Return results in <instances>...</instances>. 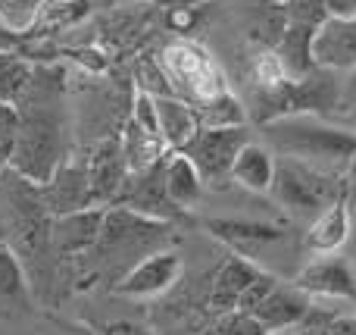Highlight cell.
I'll use <instances>...</instances> for the list:
<instances>
[{"instance_id": "f546056e", "label": "cell", "mask_w": 356, "mask_h": 335, "mask_svg": "<svg viewBox=\"0 0 356 335\" xmlns=\"http://www.w3.org/2000/svg\"><path fill=\"white\" fill-rule=\"evenodd\" d=\"M328 335H356V317H338L334 313L328 323Z\"/></svg>"}, {"instance_id": "d590c367", "label": "cell", "mask_w": 356, "mask_h": 335, "mask_svg": "<svg viewBox=\"0 0 356 335\" xmlns=\"http://www.w3.org/2000/svg\"><path fill=\"white\" fill-rule=\"evenodd\" d=\"M275 3H284V0H275Z\"/></svg>"}, {"instance_id": "5b68a950", "label": "cell", "mask_w": 356, "mask_h": 335, "mask_svg": "<svg viewBox=\"0 0 356 335\" xmlns=\"http://www.w3.org/2000/svg\"><path fill=\"white\" fill-rule=\"evenodd\" d=\"M181 273L184 260L178 251H150L113 282V295H119V298H154V295L169 292L181 279Z\"/></svg>"}, {"instance_id": "4dcf8cb0", "label": "cell", "mask_w": 356, "mask_h": 335, "mask_svg": "<svg viewBox=\"0 0 356 335\" xmlns=\"http://www.w3.org/2000/svg\"><path fill=\"white\" fill-rule=\"evenodd\" d=\"M325 3H328V16H341V19L356 16V0H325Z\"/></svg>"}, {"instance_id": "9c48e42d", "label": "cell", "mask_w": 356, "mask_h": 335, "mask_svg": "<svg viewBox=\"0 0 356 335\" xmlns=\"http://www.w3.org/2000/svg\"><path fill=\"white\" fill-rule=\"evenodd\" d=\"M207 232L216 242L228 244L234 254L259 260L263 251H269L272 244L284 242L288 232L282 226H269V223H253V219H209Z\"/></svg>"}, {"instance_id": "d4e9b609", "label": "cell", "mask_w": 356, "mask_h": 335, "mask_svg": "<svg viewBox=\"0 0 356 335\" xmlns=\"http://www.w3.org/2000/svg\"><path fill=\"white\" fill-rule=\"evenodd\" d=\"M19 125H22L19 107L10 104V100H0V176L10 173V163L19 141Z\"/></svg>"}, {"instance_id": "836d02e7", "label": "cell", "mask_w": 356, "mask_h": 335, "mask_svg": "<svg viewBox=\"0 0 356 335\" xmlns=\"http://www.w3.org/2000/svg\"><path fill=\"white\" fill-rule=\"evenodd\" d=\"M347 179H356V150H353V157H350V166H347Z\"/></svg>"}, {"instance_id": "f1b7e54d", "label": "cell", "mask_w": 356, "mask_h": 335, "mask_svg": "<svg viewBox=\"0 0 356 335\" xmlns=\"http://www.w3.org/2000/svg\"><path fill=\"white\" fill-rule=\"evenodd\" d=\"M100 335H154V332L141 323H131V320H116V323H106Z\"/></svg>"}, {"instance_id": "44dd1931", "label": "cell", "mask_w": 356, "mask_h": 335, "mask_svg": "<svg viewBox=\"0 0 356 335\" xmlns=\"http://www.w3.org/2000/svg\"><path fill=\"white\" fill-rule=\"evenodd\" d=\"M31 307L29 279H25L22 260L10 248H0V317H16Z\"/></svg>"}, {"instance_id": "1f68e13d", "label": "cell", "mask_w": 356, "mask_h": 335, "mask_svg": "<svg viewBox=\"0 0 356 335\" xmlns=\"http://www.w3.org/2000/svg\"><path fill=\"white\" fill-rule=\"evenodd\" d=\"M156 3L169 6V10H200L207 0H156Z\"/></svg>"}, {"instance_id": "e0dca14e", "label": "cell", "mask_w": 356, "mask_h": 335, "mask_svg": "<svg viewBox=\"0 0 356 335\" xmlns=\"http://www.w3.org/2000/svg\"><path fill=\"white\" fill-rule=\"evenodd\" d=\"M313 38L316 29L313 25H300V22H284V29L278 31L275 44H272V54L278 56L284 75L291 79H303L307 72L316 69L313 60Z\"/></svg>"}, {"instance_id": "7c38bea8", "label": "cell", "mask_w": 356, "mask_h": 335, "mask_svg": "<svg viewBox=\"0 0 356 335\" xmlns=\"http://www.w3.org/2000/svg\"><path fill=\"white\" fill-rule=\"evenodd\" d=\"M313 295L303 292L297 282H278L275 288L269 292V298L253 311V317L266 326V332L275 335L282 329H291L297 326L309 311H313Z\"/></svg>"}, {"instance_id": "ba28073f", "label": "cell", "mask_w": 356, "mask_h": 335, "mask_svg": "<svg viewBox=\"0 0 356 335\" xmlns=\"http://www.w3.org/2000/svg\"><path fill=\"white\" fill-rule=\"evenodd\" d=\"M294 282L313 298H334L356 304V267L347 257L319 254V260H309L294 276Z\"/></svg>"}, {"instance_id": "8fae6325", "label": "cell", "mask_w": 356, "mask_h": 335, "mask_svg": "<svg viewBox=\"0 0 356 335\" xmlns=\"http://www.w3.org/2000/svg\"><path fill=\"white\" fill-rule=\"evenodd\" d=\"M44 198V207H47L54 217H63V213H75L85 210L91 204V179H88V163H63L56 169V176L47 182L44 188H38Z\"/></svg>"}, {"instance_id": "30bf717a", "label": "cell", "mask_w": 356, "mask_h": 335, "mask_svg": "<svg viewBox=\"0 0 356 335\" xmlns=\"http://www.w3.org/2000/svg\"><path fill=\"white\" fill-rule=\"evenodd\" d=\"M313 60H316V66L334 69V72L356 69V16L353 19L328 16L316 29Z\"/></svg>"}, {"instance_id": "6da1fadb", "label": "cell", "mask_w": 356, "mask_h": 335, "mask_svg": "<svg viewBox=\"0 0 356 335\" xmlns=\"http://www.w3.org/2000/svg\"><path fill=\"white\" fill-rule=\"evenodd\" d=\"M263 135L272 150L282 157H294L316 169L334 176H347L350 157L356 150V132L325 123L313 113H291L263 125Z\"/></svg>"}, {"instance_id": "d6986e66", "label": "cell", "mask_w": 356, "mask_h": 335, "mask_svg": "<svg viewBox=\"0 0 356 335\" xmlns=\"http://www.w3.org/2000/svg\"><path fill=\"white\" fill-rule=\"evenodd\" d=\"M156 116H160V138L166 141L169 150H188V144L203 129L197 107H188L172 94L156 98Z\"/></svg>"}, {"instance_id": "603a6c76", "label": "cell", "mask_w": 356, "mask_h": 335, "mask_svg": "<svg viewBox=\"0 0 356 335\" xmlns=\"http://www.w3.org/2000/svg\"><path fill=\"white\" fill-rule=\"evenodd\" d=\"M197 116H200L203 129H213V125H244V107L234 94L219 91L209 104L197 107Z\"/></svg>"}, {"instance_id": "4316f807", "label": "cell", "mask_w": 356, "mask_h": 335, "mask_svg": "<svg viewBox=\"0 0 356 335\" xmlns=\"http://www.w3.org/2000/svg\"><path fill=\"white\" fill-rule=\"evenodd\" d=\"M278 282H282V279H278L275 273H269V270H259V276L244 288V295L238 298V307H234V311H241V313H253L266 298H269V292L278 286Z\"/></svg>"}, {"instance_id": "3957f363", "label": "cell", "mask_w": 356, "mask_h": 335, "mask_svg": "<svg viewBox=\"0 0 356 335\" xmlns=\"http://www.w3.org/2000/svg\"><path fill=\"white\" fill-rule=\"evenodd\" d=\"M347 185H350L347 176H334L303 160H294V157H282L275 166L272 194L297 217H319L328 204L347 194Z\"/></svg>"}, {"instance_id": "7402d4cb", "label": "cell", "mask_w": 356, "mask_h": 335, "mask_svg": "<svg viewBox=\"0 0 356 335\" xmlns=\"http://www.w3.org/2000/svg\"><path fill=\"white\" fill-rule=\"evenodd\" d=\"M31 85V66L16 54V47L0 50V100L16 104Z\"/></svg>"}, {"instance_id": "8992f818", "label": "cell", "mask_w": 356, "mask_h": 335, "mask_svg": "<svg viewBox=\"0 0 356 335\" xmlns=\"http://www.w3.org/2000/svg\"><path fill=\"white\" fill-rule=\"evenodd\" d=\"M88 179H91V204L113 207L122 198L129 182V163H125L122 138H104L88 157Z\"/></svg>"}, {"instance_id": "5bb4252c", "label": "cell", "mask_w": 356, "mask_h": 335, "mask_svg": "<svg viewBox=\"0 0 356 335\" xmlns=\"http://www.w3.org/2000/svg\"><path fill=\"white\" fill-rule=\"evenodd\" d=\"M259 263L250 260V257H241V254H232L219 263L213 276V286H209V311L213 313H228L238 307V298L244 295V288L250 286L253 279L259 276Z\"/></svg>"}, {"instance_id": "484cf974", "label": "cell", "mask_w": 356, "mask_h": 335, "mask_svg": "<svg viewBox=\"0 0 356 335\" xmlns=\"http://www.w3.org/2000/svg\"><path fill=\"white\" fill-rule=\"evenodd\" d=\"M278 6H282V13H284L288 22H300V25H313V29H319V25L328 19L325 0H284V3H278Z\"/></svg>"}, {"instance_id": "e575fe53", "label": "cell", "mask_w": 356, "mask_h": 335, "mask_svg": "<svg viewBox=\"0 0 356 335\" xmlns=\"http://www.w3.org/2000/svg\"><path fill=\"white\" fill-rule=\"evenodd\" d=\"M350 119H353V125H356V94H353V100H350Z\"/></svg>"}, {"instance_id": "7a4b0ae2", "label": "cell", "mask_w": 356, "mask_h": 335, "mask_svg": "<svg viewBox=\"0 0 356 335\" xmlns=\"http://www.w3.org/2000/svg\"><path fill=\"white\" fill-rule=\"evenodd\" d=\"M19 113H22V125H19V141L10 163V173H16L29 185L44 188L56 176V169L66 163L60 116L54 110H47V107H35V104H31V110L19 107Z\"/></svg>"}, {"instance_id": "9a60e30c", "label": "cell", "mask_w": 356, "mask_h": 335, "mask_svg": "<svg viewBox=\"0 0 356 335\" xmlns=\"http://www.w3.org/2000/svg\"><path fill=\"white\" fill-rule=\"evenodd\" d=\"M106 207H85L75 213H63L54 223V242L66 257L88 254L97 244L100 229H104Z\"/></svg>"}, {"instance_id": "4fadbf2b", "label": "cell", "mask_w": 356, "mask_h": 335, "mask_svg": "<svg viewBox=\"0 0 356 335\" xmlns=\"http://www.w3.org/2000/svg\"><path fill=\"white\" fill-rule=\"evenodd\" d=\"M334 69L316 66L303 79H291V113H313L328 119L341 110V88L334 81Z\"/></svg>"}, {"instance_id": "8d00e7d4", "label": "cell", "mask_w": 356, "mask_h": 335, "mask_svg": "<svg viewBox=\"0 0 356 335\" xmlns=\"http://www.w3.org/2000/svg\"><path fill=\"white\" fill-rule=\"evenodd\" d=\"M0 248H3V242H0Z\"/></svg>"}, {"instance_id": "52a82bcc", "label": "cell", "mask_w": 356, "mask_h": 335, "mask_svg": "<svg viewBox=\"0 0 356 335\" xmlns=\"http://www.w3.org/2000/svg\"><path fill=\"white\" fill-rule=\"evenodd\" d=\"M122 207H131L135 213H144L150 219H163V223H178L184 219V210L169 198L166 182H163V160L156 166L144 169V173H129V182L122 188Z\"/></svg>"}, {"instance_id": "83f0119b", "label": "cell", "mask_w": 356, "mask_h": 335, "mask_svg": "<svg viewBox=\"0 0 356 335\" xmlns=\"http://www.w3.org/2000/svg\"><path fill=\"white\" fill-rule=\"evenodd\" d=\"M332 317H334V313L313 307V311H309L297 326H291V329H282V332H275V335H328V323H332Z\"/></svg>"}, {"instance_id": "d6a6232c", "label": "cell", "mask_w": 356, "mask_h": 335, "mask_svg": "<svg viewBox=\"0 0 356 335\" xmlns=\"http://www.w3.org/2000/svg\"><path fill=\"white\" fill-rule=\"evenodd\" d=\"M347 207H350V219L356 226V179H350V185H347Z\"/></svg>"}, {"instance_id": "277c9868", "label": "cell", "mask_w": 356, "mask_h": 335, "mask_svg": "<svg viewBox=\"0 0 356 335\" xmlns=\"http://www.w3.org/2000/svg\"><path fill=\"white\" fill-rule=\"evenodd\" d=\"M250 141V132L244 125H213V129H200L197 138L188 144L184 154L197 163L203 176V185L209 188H225L232 182L234 157L244 144Z\"/></svg>"}, {"instance_id": "cb8c5ba5", "label": "cell", "mask_w": 356, "mask_h": 335, "mask_svg": "<svg viewBox=\"0 0 356 335\" xmlns=\"http://www.w3.org/2000/svg\"><path fill=\"white\" fill-rule=\"evenodd\" d=\"M197 335H269V332L253 313L228 311V313H216Z\"/></svg>"}, {"instance_id": "ffe728a7", "label": "cell", "mask_w": 356, "mask_h": 335, "mask_svg": "<svg viewBox=\"0 0 356 335\" xmlns=\"http://www.w3.org/2000/svg\"><path fill=\"white\" fill-rule=\"evenodd\" d=\"M163 182H166L169 198H172L181 210H191V207L200 201L203 188H207L197 163L191 160L184 150H169V154L163 157Z\"/></svg>"}, {"instance_id": "ac0fdd59", "label": "cell", "mask_w": 356, "mask_h": 335, "mask_svg": "<svg viewBox=\"0 0 356 335\" xmlns=\"http://www.w3.org/2000/svg\"><path fill=\"white\" fill-rule=\"evenodd\" d=\"M275 166H278V157L272 148L257 141H247L244 148L238 150L234 157V166H232V182L247 192H272V182H275Z\"/></svg>"}, {"instance_id": "2e32d148", "label": "cell", "mask_w": 356, "mask_h": 335, "mask_svg": "<svg viewBox=\"0 0 356 335\" xmlns=\"http://www.w3.org/2000/svg\"><path fill=\"white\" fill-rule=\"evenodd\" d=\"M350 232H353L350 207H347V194H341L319 217H313V223H309V229H307V248L313 251V254H338L347 244Z\"/></svg>"}]
</instances>
